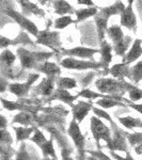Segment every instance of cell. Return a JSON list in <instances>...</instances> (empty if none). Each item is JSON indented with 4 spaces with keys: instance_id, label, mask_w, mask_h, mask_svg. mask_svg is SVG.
Here are the masks:
<instances>
[{
    "instance_id": "1",
    "label": "cell",
    "mask_w": 142,
    "mask_h": 160,
    "mask_svg": "<svg viewBox=\"0 0 142 160\" xmlns=\"http://www.w3.org/2000/svg\"><path fill=\"white\" fill-rule=\"evenodd\" d=\"M95 87L102 94L109 95L118 100H122V96L127 92L126 82L117 78H99L95 81Z\"/></svg>"
},
{
    "instance_id": "2",
    "label": "cell",
    "mask_w": 142,
    "mask_h": 160,
    "mask_svg": "<svg viewBox=\"0 0 142 160\" xmlns=\"http://www.w3.org/2000/svg\"><path fill=\"white\" fill-rule=\"evenodd\" d=\"M53 52H45V51H29L26 48L19 47L17 49V57L19 58L20 65L26 69H37L40 63L47 61Z\"/></svg>"
},
{
    "instance_id": "3",
    "label": "cell",
    "mask_w": 142,
    "mask_h": 160,
    "mask_svg": "<svg viewBox=\"0 0 142 160\" xmlns=\"http://www.w3.org/2000/svg\"><path fill=\"white\" fill-rule=\"evenodd\" d=\"M2 12H3L6 15H8L9 17H11L14 22H16L17 24L23 28V29L27 30L30 34L34 35V37H37V35L38 34L40 31H38L37 25H35L33 22H31L30 19H28L27 17H26V15L20 14V13L16 12L11 6L4 7L3 4H2Z\"/></svg>"
},
{
    "instance_id": "4",
    "label": "cell",
    "mask_w": 142,
    "mask_h": 160,
    "mask_svg": "<svg viewBox=\"0 0 142 160\" xmlns=\"http://www.w3.org/2000/svg\"><path fill=\"white\" fill-rule=\"evenodd\" d=\"M68 136L74 142V145L76 146L78 152V160H86V151H84V144H86V138L81 133L79 123L75 118L71 121L68 129Z\"/></svg>"
},
{
    "instance_id": "5",
    "label": "cell",
    "mask_w": 142,
    "mask_h": 160,
    "mask_svg": "<svg viewBox=\"0 0 142 160\" xmlns=\"http://www.w3.org/2000/svg\"><path fill=\"white\" fill-rule=\"evenodd\" d=\"M91 131L99 149L100 148V140L105 141L106 143H108L111 140L110 129L102 122L100 118H99L97 115L91 118Z\"/></svg>"
},
{
    "instance_id": "6",
    "label": "cell",
    "mask_w": 142,
    "mask_h": 160,
    "mask_svg": "<svg viewBox=\"0 0 142 160\" xmlns=\"http://www.w3.org/2000/svg\"><path fill=\"white\" fill-rule=\"evenodd\" d=\"M60 65L68 69H77V71H87V69H97L103 68L100 62H93L86 60H78L74 57H66L61 61Z\"/></svg>"
},
{
    "instance_id": "7",
    "label": "cell",
    "mask_w": 142,
    "mask_h": 160,
    "mask_svg": "<svg viewBox=\"0 0 142 160\" xmlns=\"http://www.w3.org/2000/svg\"><path fill=\"white\" fill-rule=\"evenodd\" d=\"M35 38H37V43L42 44L44 46H47V47L51 48L53 51H58L59 48L61 47L60 37H59V33L56 32V31H40Z\"/></svg>"
},
{
    "instance_id": "8",
    "label": "cell",
    "mask_w": 142,
    "mask_h": 160,
    "mask_svg": "<svg viewBox=\"0 0 142 160\" xmlns=\"http://www.w3.org/2000/svg\"><path fill=\"white\" fill-rule=\"evenodd\" d=\"M38 77H40L38 74H31L29 75V78H28L27 82H24V83L8 84V90H9L12 94H14L15 96L22 98V97H24L28 94V92H29V90L31 89L32 84L38 79Z\"/></svg>"
},
{
    "instance_id": "9",
    "label": "cell",
    "mask_w": 142,
    "mask_h": 160,
    "mask_svg": "<svg viewBox=\"0 0 142 160\" xmlns=\"http://www.w3.org/2000/svg\"><path fill=\"white\" fill-rule=\"evenodd\" d=\"M113 135L111 137V140L110 142L107 143V148H109L110 152H115V151H120L124 152V153H127V143H126V136L125 132L122 130H120L119 128H113Z\"/></svg>"
},
{
    "instance_id": "10",
    "label": "cell",
    "mask_w": 142,
    "mask_h": 160,
    "mask_svg": "<svg viewBox=\"0 0 142 160\" xmlns=\"http://www.w3.org/2000/svg\"><path fill=\"white\" fill-rule=\"evenodd\" d=\"M16 60V56L10 49H3L0 56V62H1V72L2 75H8V78L13 79L12 66Z\"/></svg>"
},
{
    "instance_id": "11",
    "label": "cell",
    "mask_w": 142,
    "mask_h": 160,
    "mask_svg": "<svg viewBox=\"0 0 142 160\" xmlns=\"http://www.w3.org/2000/svg\"><path fill=\"white\" fill-rule=\"evenodd\" d=\"M56 79L57 77L55 76H47L41 81V83L35 89H33V93L38 95H43V96H51L53 94V92L56 91Z\"/></svg>"
},
{
    "instance_id": "12",
    "label": "cell",
    "mask_w": 142,
    "mask_h": 160,
    "mask_svg": "<svg viewBox=\"0 0 142 160\" xmlns=\"http://www.w3.org/2000/svg\"><path fill=\"white\" fill-rule=\"evenodd\" d=\"M99 52V49H94V48L89 47H75L71 48V49L62 50L61 55L68 56V57H74V58H82V59H92V57L95 53Z\"/></svg>"
},
{
    "instance_id": "13",
    "label": "cell",
    "mask_w": 142,
    "mask_h": 160,
    "mask_svg": "<svg viewBox=\"0 0 142 160\" xmlns=\"http://www.w3.org/2000/svg\"><path fill=\"white\" fill-rule=\"evenodd\" d=\"M94 107L92 104V102H86L84 100H79L77 102V104H75L72 107V113H73V118L77 121L78 123H81L84 121V118L87 117L90 110H92V108Z\"/></svg>"
},
{
    "instance_id": "14",
    "label": "cell",
    "mask_w": 142,
    "mask_h": 160,
    "mask_svg": "<svg viewBox=\"0 0 142 160\" xmlns=\"http://www.w3.org/2000/svg\"><path fill=\"white\" fill-rule=\"evenodd\" d=\"M121 25L127 28L128 30H136L137 27V19L135 12L133 10V6H127L123 10V12L120 14Z\"/></svg>"
},
{
    "instance_id": "15",
    "label": "cell",
    "mask_w": 142,
    "mask_h": 160,
    "mask_svg": "<svg viewBox=\"0 0 142 160\" xmlns=\"http://www.w3.org/2000/svg\"><path fill=\"white\" fill-rule=\"evenodd\" d=\"M109 18L110 17L108 16V15H106L104 12L100 11L99 9L97 14L94 16V22H95V24H96L99 42H103V41H104L105 34L108 29V20H109Z\"/></svg>"
},
{
    "instance_id": "16",
    "label": "cell",
    "mask_w": 142,
    "mask_h": 160,
    "mask_svg": "<svg viewBox=\"0 0 142 160\" xmlns=\"http://www.w3.org/2000/svg\"><path fill=\"white\" fill-rule=\"evenodd\" d=\"M79 97V95H72L71 93H69L68 90H63V89H57L55 92H53V94L51 95L49 97V99H48V102H50V100H60L62 102H65V104H68L71 106V108L73 107L74 104L73 102L76 100L77 98Z\"/></svg>"
},
{
    "instance_id": "17",
    "label": "cell",
    "mask_w": 142,
    "mask_h": 160,
    "mask_svg": "<svg viewBox=\"0 0 142 160\" xmlns=\"http://www.w3.org/2000/svg\"><path fill=\"white\" fill-rule=\"evenodd\" d=\"M141 44H142V40H136L135 42L133 43V45L130 46V49L127 51L125 56L123 57V61L124 63H127L130 64L133 62H135L138 60L139 58L142 55V47H141Z\"/></svg>"
},
{
    "instance_id": "18",
    "label": "cell",
    "mask_w": 142,
    "mask_h": 160,
    "mask_svg": "<svg viewBox=\"0 0 142 160\" xmlns=\"http://www.w3.org/2000/svg\"><path fill=\"white\" fill-rule=\"evenodd\" d=\"M112 50H113V47L110 45L107 41H103L100 42V56H102V59H100V63L103 65V68L106 69V72H109L107 71L109 68V64L111 63L112 61Z\"/></svg>"
},
{
    "instance_id": "19",
    "label": "cell",
    "mask_w": 142,
    "mask_h": 160,
    "mask_svg": "<svg viewBox=\"0 0 142 160\" xmlns=\"http://www.w3.org/2000/svg\"><path fill=\"white\" fill-rule=\"evenodd\" d=\"M109 73L112 77L117 79H121L123 80L124 77H128L129 78V73H130V68L129 64L127 63H119L113 65L111 68L109 69Z\"/></svg>"
},
{
    "instance_id": "20",
    "label": "cell",
    "mask_w": 142,
    "mask_h": 160,
    "mask_svg": "<svg viewBox=\"0 0 142 160\" xmlns=\"http://www.w3.org/2000/svg\"><path fill=\"white\" fill-rule=\"evenodd\" d=\"M133 38L128 35H125L122 40L119 41L117 43H113L112 47H113V50H114L115 55L117 56H120V57H123L127 53V50H128V47L133 45Z\"/></svg>"
},
{
    "instance_id": "21",
    "label": "cell",
    "mask_w": 142,
    "mask_h": 160,
    "mask_svg": "<svg viewBox=\"0 0 142 160\" xmlns=\"http://www.w3.org/2000/svg\"><path fill=\"white\" fill-rule=\"evenodd\" d=\"M53 9H55L56 14L61 15V16H64L66 14H75V12H76L73 9V7L68 1H65V0H53Z\"/></svg>"
},
{
    "instance_id": "22",
    "label": "cell",
    "mask_w": 142,
    "mask_h": 160,
    "mask_svg": "<svg viewBox=\"0 0 142 160\" xmlns=\"http://www.w3.org/2000/svg\"><path fill=\"white\" fill-rule=\"evenodd\" d=\"M37 69L41 73H43L46 76H55L57 77L58 75L61 74V69L57 64L53 63V62L45 61L43 63H40Z\"/></svg>"
},
{
    "instance_id": "23",
    "label": "cell",
    "mask_w": 142,
    "mask_h": 160,
    "mask_svg": "<svg viewBox=\"0 0 142 160\" xmlns=\"http://www.w3.org/2000/svg\"><path fill=\"white\" fill-rule=\"evenodd\" d=\"M35 111H28V110H23L22 112H19L18 114H16L14 117V120L12 121V123H19L24 126H29L31 124L34 123L35 117L32 114Z\"/></svg>"
},
{
    "instance_id": "24",
    "label": "cell",
    "mask_w": 142,
    "mask_h": 160,
    "mask_svg": "<svg viewBox=\"0 0 142 160\" xmlns=\"http://www.w3.org/2000/svg\"><path fill=\"white\" fill-rule=\"evenodd\" d=\"M16 44H30V40L25 32H20L19 37L15 38V40H9V38H7L3 35L1 37V44H0V46H1L2 49L7 48L10 45H16Z\"/></svg>"
},
{
    "instance_id": "25",
    "label": "cell",
    "mask_w": 142,
    "mask_h": 160,
    "mask_svg": "<svg viewBox=\"0 0 142 160\" xmlns=\"http://www.w3.org/2000/svg\"><path fill=\"white\" fill-rule=\"evenodd\" d=\"M99 12V9L96 8H86V9H79V10H76L75 14L77 16V19L75 20V24L77 22H84V20L88 19L89 17L91 16H95Z\"/></svg>"
},
{
    "instance_id": "26",
    "label": "cell",
    "mask_w": 142,
    "mask_h": 160,
    "mask_svg": "<svg viewBox=\"0 0 142 160\" xmlns=\"http://www.w3.org/2000/svg\"><path fill=\"white\" fill-rule=\"evenodd\" d=\"M20 3V6L23 8V13L25 14H34L38 15V16H44V12L41 9H38V7L37 4L30 2L29 0L27 1H18Z\"/></svg>"
},
{
    "instance_id": "27",
    "label": "cell",
    "mask_w": 142,
    "mask_h": 160,
    "mask_svg": "<svg viewBox=\"0 0 142 160\" xmlns=\"http://www.w3.org/2000/svg\"><path fill=\"white\" fill-rule=\"evenodd\" d=\"M34 126L32 127H23V126H18V127H14L15 133H16V141L23 142L27 139L31 138V133L34 132Z\"/></svg>"
},
{
    "instance_id": "28",
    "label": "cell",
    "mask_w": 142,
    "mask_h": 160,
    "mask_svg": "<svg viewBox=\"0 0 142 160\" xmlns=\"http://www.w3.org/2000/svg\"><path fill=\"white\" fill-rule=\"evenodd\" d=\"M106 34H108V37L112 41V43H117L125 37L123 33V30L121 29V27L118 25H113L111 27H108Z\"/></svg>"
},
{
    "instance_id": "29",
    "label": "cell",
    "mask_w": 142,
    "mask_h": 160,
    "mask_svg": "<svg viewBox=\"0 0 142 160\" xmlns=\"http://www.w3.org/2000/svg\"><path fill=\"white\" fill-rule=\"evenodd\" d=\"M119 122L127 129H134L136 127L142 128V121L140 118H135L133 117H124L119 118Z\"/></svg>"
},
{
    "instance_id": "30",
    "label": "cell",
    "mask_w": 142,
    "mask_h": 160,
    "mask_svg": "<svg viewBox=\"0 0 142 160\" xmlns=\"http://www.w3.org/2000/svg\"><path fill=\"white\" fill-rule=\"evenodd\" d=\"M1 102H2V107L6 108L9 111H13V110H28V111H33V110H37V109H33L32 107H29L27 105H23L20 102H9V100H6L4 98H1ZM37 112V111H35Z\"/></svg>"
},
{
    "instance_id": "31",
    "label": "cell",
    "mask_w": 142,
    "mask_h": 160,
    "mask_svg": "<svg viewBox=\"0 0 142 160\" xmlns=\"http://www.w3.org/2000/svg\"><path fill=\"white\" fill-rule=\"evenodd\" d=\"M56 86L59 89L63 90H71L77 87L76 80L73 78H68V77H58L56 79Z\"/></svg>"
},
{
    "instance_id": "32",
    "label": "cell",
    "mask_w": 142,
    "mask_h": 160,
    "mask_svg": "<svg viewBox=\"0 0 142 160\" xmlns=\"http://www.w3.org/2000/svg\"><path fill=\"white\" fill-rule=\"evenodd\" d=\"M95 104L99 107L104 108V109H109V108H113V107H118V106H122L124 107V105L121 100L114 99V98H110V97H106V98H99L95 102Z\"/></svg>"
},
{
    "instance_id": "33",
    "label": "cell",
    "mask_w": 142,
    "mask_h": 160,
    "mask_svg": "<svg viewBox=\"0 0 142 160\" xmlns=\"http://www.w3.org/2000/svg\"><path fill=\"white\" fill-rule=\"evenodd\" d=\"M40 148L42 149V153H43L44 157H51V158L58 159L56 151H55V148H53V138H50V140H47L45 143H43Z\"/></svg>"
},
{
    "instance_id": "34",
    "label": "cell",
    "mask_w": 142,
    "mask_h": 160,
    "mask_svg": "<svg viewBox=\"0 0 142 160\" xmlns=\"http://www.w3.org/2000/svg\"><path fill=\"white\" fill-rule=\"evenodd\" d=\"M129 79H131L136 83L142 80V61H139L133 68H130Z\"/></svg>"
},
{
    "instance_id": "35",
    "label": "cell",
    "mask_w": 142,
    "mask_h": 160,
    "mask_svg": "<svg viewBox=\"0 0 142 160\" xmlns=\"http://www.w3.org/2000/svg\"><path fill=\"white\" fill-rule=\"evenodd\" d=\"M126 89H127L131 102H138V100L142 99V90H140L139 88L126 82Z\"/></svg>"
},
{
    "instance_id": "36",
    "label": "cell",
    "mask_w": 142,
    "mask_h": 160,
    "mask_svg": "<svg viewBox=\"0 0 142 160\" xmlns=\"http://www.w3.org/2000/svg\"><path fill=\"white\" fill-rule=\"evenodd\" d=\"M73 22H75V20L71 17V15H64V16H61L59 18H57L55 20V28L56 29H64L68 26L72 25Z\"/></svg>"
},
{
    "instance_id": "37",
    "label": "cell",
    "mask_w": 142,
    "mask_h": 160,
    "mask_svg": "<svg viewBox=\"0 0 142 160\" xmlns=\"http://www.w3.org/2000/svg\"><path fill=\"white\" fill-rule=\"evenodd\" d=\"M15 151L11 148V145L7 144H1V149H0V158L1 160H12V157L14 156Z\"/></svg>"
},
{
    "instance_id": "38",
    "label": "cell",
    "mask_w": 142,
    "mask_h": 160,
    "mask_svg": "<svg viewBox=\"0 0 142 160\" xmlns=\"http://www.w3.org/2000/svg\"><path fill=\"white\" fill-rule=\"evenodd\" d=\"M125 136L133 148H136V146L142 144V132H134V133L125 132Z\"/></svg>"
},
{
    "instance_id": "39",
    "label": "cell",
    "mask_w": 142,
    "mask_h": 160,
    "mask_svg": "<svg viewBox=\"0 0 142 160\" xmlns=\"http://www.w3.org/2000/svg\"><path fill=\"white\" fill-rule=\"evenodd\" d=\"M79 96L81 97H86V98H89V99H99V98H106V97H110L109 95H106V94H99V93H95L91 91V90H82V91L79 93ZM112 98V97H110Z\"/></svg>"
},
{
    "instance_id": "40",
    "label": "cell",
    "mask_w": 142,
    "mask_h": 160,
    "mask_svg": "<svg viewBox=\"0 0 142 160\" xmlns=\"http://www.w3.org/2000/svg\"><path fill=\"white\" fill-rule=\"evenodd\" d=\"M92 111H93V112H94L95 114H96L99 118H104V120H107L108 122L111 124V126H112L113 128H117V127H118L117 124L113 122V120L111 118V117H110V115L108 114V113L106 112V111H103L102 109H99V108H96V107H93V108H92Z\"/></svg>"
},
{
    "instance_id": "41",
    "label": "cell",
    "mask_w": 142,
    "mask_h": 160,
    "mask_svg": "<svg viewBox=\"0 0 142 160\" xmlns=\"http://www.w3.org/2000/svg\"><path fill=\"white\" fill-rule=\"evenodd\" d=\"M30 140L32 141V142H34V143L37 144V145L41 146L43 143H45V142L47 141V139L45 138V136L43 135L42 131L38 129V127H35L34 128V135L31 137Z\"/></svg>"
},
{
    "instance_id": "42",
    "label": "cell",
    "mask_w": 142,
    "mask_h": 160,
    "mask_svg": "<svg viewBox=\"0 0 142 160\" xmlns=\"http://www.w3.org/2000/svg\"><path fill=\"white\" fill-rule=\"evenodd\" d=\"M15 160H32L30 154L28 153V151H27V148H26V143H24V142L20 144V148L16 154Z\"/></svg>"
},
{
    "instance_id": "43",
    "label": "cell",
    "mask_w": 142,
    "mask_h": 160,
    "mask_svg": "<svg viewBox=\"0 0 142 160\" xmlns=\"http://www.w3.org/2000/svg\"><path fill=\"white\" fill-rule=\"evenodd\" d=\"M0 142L1 144H7V145H11L13 143V138L11 133L6 129H1V137H0Z\"/></svg>"
},
{
    "instance_id": "44",
    "label": "cell",
    "mask_w": 142,
    "mask_h": 160,
    "mask_svg": "<svg viewBox=\"0 0 142 160\" xmlns=\"http://www.w3.org/2000/svg\"><path fill=\"white\" fill-rule=\"evenodd\" d=\"M89 154H91L92 156L99 158V160H112L110 157H108L107 155L104 154L103 152H100V151H90Z\"/></svg>"
},
{
    "instance_id": "45",
    "label": "cell",
    "mask_w": 142,
    "mask_h": 160,
    "mask_svg": "<svg viewBox=\"0 0 142 160\" xmlns=\"http://www.w3.org/2000/svg\"><path fill=\"white\" fill-rule=\"evenodd\" d=\"M111 156H112V158H114L115 160H134V158L131 157V155L129 154V152L126 153L125 157L120 156V155H118L115 152H111Z\"/></svg>"
},
{
    "instance_id": "46",
    "label": "cell",
    "mask_w": 142,
    "mask_h": 160,
    "mask_svg": "<svg viewBox=\"0 0 142 160\" xmlns=\"http://www.w3.org/2000/svg\"><path fill=\"white\" fill-rule=\"evenodd\" d=\"M61 160H73L71 157V152L68 148H62L61 149Z\"/></svg>"
},
{
    "instance_id": "47",
    "label": "cell",
    "mask_w": 142,
    "mask_h": 160,
    "mask_svg": "<svg viewBox=\"0 0 142 160\" xmlns=\"http://www.w3.org/2000/svg\"><path fill=\"white\" fill-rule=\"evenodd\" d=\"M128 107L131 108V109L138 111L139 113H141L142 114V104H129L128 105Z\"/></svg>"
},
{
    "instance_id": "48",
    "label": "cell",
    "mask_w": 142,
    "mask_h": 160,
    "mask_svg": "<svg viewBox=\"0 0 142 160\" xmlns=\"http://www.w3.org/2000/svg\"><path fill=\"white\" fill-rule=\"evenodd\" d=\"M77 3L78 4H86V6H89V7L94 6V3H93L92 0H77Z\"/></svg>"
},
{
    "instance_id": "49",
    "label": "cell",
    "mask_w": 142,
    "mask_h": 160,
    "mask_svg": "<svg viewBox=\"0 0 142 160\" xmlns=\"http://www.w3.org/2000/svg\"><path fill=\"white\" fill-rule=\"evenodd\" d=\"M0 122H1V126H0L1 129H6L8 122H7V118H4V115H1V117H0Z\"/></svg>"
},
{
    "instance_id": "50",
    "label": "cell",
    "mask_w": 142,
    "mask_h": 160,
    "mask_svg": "<svg viewBox=\"0 0 142 160\" xmlns=\"http://www.w3.org/2000/svg\"><path fill=\"white\" fill-rule=\"evenodd\" d=\"M6 87H7L6 81H4V78H3V76H2V78H1V92L2 93H3L4 90H6Z\"/></svg>"
},
{
    "instance_id": "51",
    "label": "cell",
    "mask_w": 142,
    "mask_h": 160,
    "mask_svg": "<svg viewBox=\"0 0 142 160\" xmlns=\"http://www.w3.org/2000/svg\"><path fill=\"white\" fill-rule=\"evenodd\" d=\"M135 152L138 155L142 154V144H140V145H138V146H136V148H135Z\"/></svg>"
},
{
    "instance_id": "52",
    "label": "cell",
    "mask_w": 142,
    "mask_h": 160,
    "mask_svg": "<svg viewBox=\"0 0 142 160\" xmlns=\"http://www.w3.org/2000/svg\"><path fill=\"white\" fill-rule=\"evenodd\" d=\"M87 160H99V158H96V157H94V156H92V155H91V156L88 157Z\"/></svg>"
},
{
    "instance_id": "53",
    "label": "cell",
    "mask_w": 142,
    "mask_h": 160,
    "mask_svg": "<svg viewBox=\"0 0 142 160\" xmlns=\"http://www.w3.org/2000/svg\"><path fill=\"white\" fill-rule=\"evenodd\" d=\"M44 160H58V159L51 158V157H44Z\"/></svg>"
},
{
    "instance_id": "54",
    "label": "cell",
    "mask_w": 142,
    "mask_h": 160,
    "mask_svg": "<svg viewBox=\"0 0 142 160\" xmlns=\"http://www.w3.org/2000/svg\"><path fill=\"white\" fill-rule=\"evenodd\" d=\"M134 1H135V0H127V2H128V6H133Z\"/></svg>"
},
{
    "instance_id": "55",
    "label": "cell",
    "mask_w": 142,
    "mask_h": 160,
    "mask_svg": "<svg viewBox=\"0 0 142 160\" xmlns=\"http://www.w3.org/2000/svg\"><path fill=\"white\" fill-rule=\"evenodd\" d=\"M47 1H50V0H41V2H42L43 4H45V3H46V2H47Z\"/></svg>"
},
{
    "instance_id": "56",
    "label": "cell",
    "mask_w": 142,
    "mask_h": 160,
    "mask_svg": "<svg viewBox=\"0 0 142 160\" xmlns=\"http://www.w3.org/2000/svg\"><path fill=\"white\" fill-rule=\"evenodd\" d=\"M18 1H27V0H18Z\"/></svg>"
}]
</instances>
